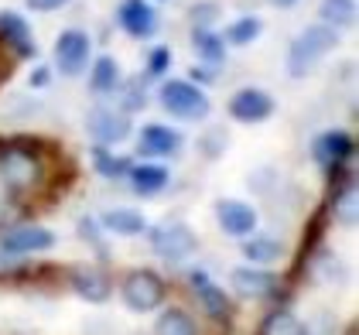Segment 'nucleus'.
Here are the masks:
<instances>
[{
  "instance_id": "nucleus-21",
  "label": "nucleus",
  "mask_w": 359,
  "mask_h": 335,
  "mask_svg": "<svg viewBox=\"0 0 359 335\" xmlns=\"http://www.w3.org/2000/svg\"><path fill=\"white\" fill-rule=\"evenodd\" d=\"M192 284H195V291L202 294V305H205V311H209V315L222 318V315L229 311L226 291H222V287H216V284L209 280V274H205V271H192Z\"/></svg>"
},
{
  "instance_id": "nucleus-7",
  "label": "nucleus",
  "mask_w": 359,
  "mask_h": 335,
  "mask_svg": "<svg viewBox=\"0 0 359 335\" xmlns=\"http://www.w3.org/2000/svg\"><path fill=\"white\" fill-rule=\"evenodd\" d=\"M55 247V233L45 226H14L4 233L0 240V253L4 257H25V253H41Z\"/></svg>"
},
{
  "instance_id": "nucleus-11",
  "label": "nucleus",
  "mask_w": 359,
  "mask_h": 335,
  "mask_svg": "<svg viewBox=\"0 0 359 335\" xmlns=\"http://www.w3.org/2000/svg\"><path fill=\"white\" fill-rule=\"evenodd\" d=\"M182 151V134L165 123H147L137 134V154L140 158H171Z\"/></svg>"
},
{
  "instance_id": "nucleus-6",
  "label": "nucleus",
  "mask_w": 359,
  "mask_h": 335,
  "mask_svg": "<svg viewBox=\"0 0 359 335\" xmlns=\"http://www.w3.org/2000/svg\"><path fill=\"white\" fill-rule=\"evenodd\" d=\"M123 301L130 311H154L165 301V280L154 271H134L123 280Z\"/></svg>"
},
{
  "instance_id": "nucleus-10",
  "label": "nucleus",
  "mask_w": 359,
  "mask_h": 335,
  "mask_svg": "<svg viewBox=\"0 0 359 335\" xmlns=\"http://www.w3.org/2000/svg\"><path fill=\"white\" fill-rule=\"evenodd\" d=\"M116 25L127 31L130 38H151L158 31V11L147 0H120Z\"/></svg>"
},
{
  "instance_id": "nucleus-24",
  "label": "nucleus",
  "mask_w": 359,
  "mask_h": 335,
  "mask_svg": "<svg viewBox=\"0 0 359 335\" xmlns=\"http://www.w3.org/2000/svg\"><path fill=\"white\" fill-rule=\"evenodd\" d=\"M158 335H198L192 315L182 308H168L165 315L158 318Z\"/></svg>"
},
{
  "instance_id": "nucleus-5",
  "label": "nucleus",
  "mask_w": 359,
  "mask_h": 335,
  "mask_svg": "<svg viewBox=\"0 0 359 335\" xmlns=\"http://www.w3.org/2000/svg\"><path fill=\"white\" fill-rule=\"evenodd\" d=\"M86 130L100 147H107V144H120V140L130 137L134 123H130V113H120L113 107H96L86 116Z\"/></svg>"
},
{
  "instance_id": "nucleus-16",
  "label": "nucleus",
  "mask_w": 359,
  "mask_h": 335,
  "mask_svg": "<svg viewBox=\"0 0 359 335\" xmlns=\"http://www.w3.org/2000/svg\"><path fill=\"white\" fill-rule=\"evenodd\" d=\"M72 287H76V294H79L83 301H93V305H103L113 291L110 278H107L103 271H93V267L76 271V274H72Z\"/></svg>"
},
{
  "instance_id": "nucleus-27",
  "label": "nucleus",
  "mask_w": 359,
  "mask_h": 335,
  "mask_svg": "<svg viewBox=\"0 0 359 335\" xmlns=\"http://www.w3.org/2000/svg\"><path fill=\"white\" fill-rule=\"evenodd\" d=\"M93 165H96V171L103 175V178H120V175H127L130 171V161L127 158H113V154H107L103 147H96L93 151Z\"/></svg>"
},
{
  "instance_id": "nucleus-20",
  "label": "nucleus",
  "mask_w": 359,
  "mask_h": 335,
  "mask_svg": "<svg viewBox=\"0 0 359 335\" xmlns=\"http://www.w3.org/2000/svg\"><path fill=\"white\" fill-rule=\"evenodd\" d=\"M130 185L137 196H158L168 185V171L161 165H134L130 168Z\"/></svg>"
},
{
  "instance_id": "nucleus-19",
  "label": "nucleus",
  "mask_w": 359,
  "mask_h": 335,
  "mask_svg": "<svg viewBox=\"0 0 359 335\" xmlns=\"http://www.w3.org/2000/svg\"><path fill=\"white\" fill-rule=\"evenodd\" d=\"M100 223L107 226L110 233H116V236H137V233L147 229V219L140 216L137 209H110V212H103Z\"/></svg>"
},
{
  "instance_id": "nucleus-22",
  "label": "nucleus",
  "mask_w": 359,
  "mask_h": 335,
  "mask_svg": "<svg viewBox=\"0 0 359 335\" xmlns=\"http://www.w3.org/2000/svg\"><path fill=\"white\" fill-rule=\"evenodd\" d=\"M322 25L346 31L356 25V0H322Z\"/></svg>"
},
{
  "instance_id": "nucleus-15",
  "label": "nucleus",
  "mask_w": 359,
  "mask_h": 335,
  "mask_svg": "<svg viewBox=\"0 0 359 335\" xmlns=\"http://www.w3.org/2000/svg\"><path fill=\"white\" fill-rule=\"evenodd\" d=\"M233 287L243 298H267V294H274L277 280L271 271H260V267H236L233 271Z\"/></svg>"
},
{
  "instance_id": "nucleus-25",
  "label": "nucleus",
  "mask_w": 359,
  "mask_h": 335,
  "mask_svg": "<svg viewBox=\"0 0 359 335\" xmlns=\"http://www.w3.org/2000/svg\"><path fill=\"white\" fill-rule=\"evenodd\" d=\"M280 243L271 240V236H257V240H247L243 243V257H247L250 264H274L280 260Z\"/></svg>"
},
{
  "instance_id": "nucleus-18",
  "label": "nucleus",
  "mask_w": 359,
  "mask_h": 335,
  "mask_svg": "<svg viewBox=\"0 0 359 335\" xmlns=\"http://www.w3.org/2000/svg\"><path fill=\"white\" fill-rule=\"evenodd\" d=\"M192 48L202 58V65H222L226 58V41L212 28H192Z\"/></svg>"
},
{
  "instance_id": "nucleus-29",
  "label": "nucleus",
  "mask_w": 359,
  "mask_h": 335,
  "mask_svg": "<svg viewBox=\"0 0 359 335\" xmlns=\"http://www.w3.org/2000/svg\"><path fill=\"white\" fill-rule=\"evenodd\" d=\"M168 65H171V48L168 45H154L151 52H147V65H144V72L151 76V79H158V76H165Z\"/></svg>"
},
{
  "instance_id": "nucleus-2",
  "label": "nucleus",
  "mask_w": 359,
  "mask_h": 335,
  "mask_svg": "<svg viewBox=\"0 0 359 335\" xmlns=\"http://www.w3.org/2000/svg\"><path fill=\"white\" fill-rule=\"evenodd\" d=\"M158 100H161V107H165L171 116H178V120H205L209 110H212V103H209V96L198 89L195 83L189 79H168L161 83V93H158Z\"/></svg>"
},
{
  "instance_id": "nucleus-13",
  "label": "nucleus",
  "mask_w": 359,
  "mask_h": 335,
  "mask_svg": "<svg viewBox=\"0 0 359 335\" xmlns=\"http://www.w3.org/2000/svg\"><path fill=\"white\" fill-rule=\"evenodd\" d=\"M0 41H7L11 52H14L18 58H34L38 55L28 21H25L18 11H0Z\"/></svg>"
},
{
  "instance_id": "nucleus-12",
  "label": "nucleus",
  "mask_w": 359,
  "mask_h": 335,
  "mask_svg": "<svg viewBox=\"0 0 359 335\" xmlns=\"http://www.w3.org/2000/svg\"><path fill=\"white\" fill-rule=\"evenodd\" d=\"M216 219L219 229L229 236H250L257 229V209L240 202V198H219L216 202Z\"/></svg>"
},
{
  "instance_id": "nucleus-30",
  "label": "nucleus",
  "mask_w": 359,
  "mask_h": 335,
  "mask_svg": "<svg viewBox=\"0 0 359 335\" xmlns=\"http://www.w3.org/2000/svg\"><path fill=\"white\" fill-rule=\"evenodd\" d=\"M216 69L219 65H195L192 72H189V83H212L216 79Z\"/></svg>"
},
{
  "instance_id": "nucleus-4",
  "label": "nucleus",
  "mask_w": 359,
  "mask_h": 335,
  "mask_svg": "<svg viewBox=\"0 0 359 335\" xmlns=\"http://www.w3.org/2000/svg\"><path fill=\"white\" fill-rule=\"evenodd\" d=\"M55 69L62 76H83L86 65H89V58H93V41H89V34L79 28H65L62 34L55 38Z\"/></svg>"
},
{
  "instance_id": "nucleus-9",
  "label": "nucleus",
  "mask_w": 359,
  "mask_h": 335,
  "mask_svg": "<svg viewBox=\"0 0 359 335\" xmlns=\"http://www.w3.org/2000/svg\"><path fill=\"white\" fill-rule=\"evenodd\" d=\"M271 113H274L271 93H264V89H257V86L240 89V93L229 100V116H233L236 123H264Z\"/></svg>"
},
{
  "instance_id": "nucleus-28",
  "label": "nucleus",
  "mask_w": 359,
  "mask_h": 335,
  "mask_svg": "<svg viewBox=\"0 0 359 335\" xmlns=\"http://www.w3.org/2000/svg\"><path fill=\"white\" fill-rule=\"evenodd\" d=\"M219 18H222V7L219 4H212V0H202V4L189 7V21H192V28H216Z\"/></svg>"
},
{
  "instance_id": "nucleus-33",
  "label": "nucleus",
  "mask_w": 359,
  "mask_h": 335,
  "mask_svg": "<svg viewBox=\"0 0 359 335\" xmlns=\"http://www.w3.org/2000/svg\"><path fill=\"white\" fill-rule=\"evenodd\" d=\"M271 4H277V7H294L298 0H271Z\"/></svg>"
},
{
  "instance_id": "nucleus-32",
  "label": "nucleus",
  "mask_w": 359,
  "mask_h": 335,
  "mask_svg": "<svg viewBox=\"0 0 359 335\" xmlns=\"http://www.w3.org/2000/svg\"><path fill=\"white\" fill-rule=\"evenodd\" d=\"M48 79H52V69H48V65H38V69H34V72H31V89H45V86H48Z\"/></svg>"
},
{
  "instance_id": "nucleus-17",
  "label": "nucleus",
  "mask_w": 359,
  "mask_h": 335,
  "mask_svg": "<svg viewBox=\"0 0 359 335\" xmlns=\"http://www.w3.org/2000/svg\"><path fill=\"white\" fill-rule=\"evenodd\" d=\"M89 89L96 96H110L120 89V65L113 55H100L93 62V72H89Z\"/></svg>"
},
{
  "instance_id": "nucleus-3",
  "label": "nucleus",
  "mask_w": 359,
  "mask_h": 335,
  "mask_svg": "<svg viewBox=\"0 0 359 335\" xmlns=\"http://www.w3.org/2000/svg\"><path fill=\"white\" fill-rule=\"evenodd\" d=\"M147 243H151V250L158 253L161 260H171V264H178V260H189L198 247V236L192 233V226L182 223V219H168L161 226H151L147 229Z\"/></svg>"
},
{
  "instance_id": "nucleus-31",
  "label": "nucleus",
  "mask_w": 359,
  "mask_h": 335,
  "mask_svg": "<svg viewBox=\"0 0 359 335\" xmlns=\"http://www.w3.org/2000/svg\"><path fill=\"white\" fill-rule=\"evenodd\" d=\"M69 0H28L31 11H38V14H52V11H62Z\"/></svg>"
},
{
  "instance_id": "nucleus-8",
  "label": "nucleus",
  "mask_w": 359,
  "mask_h": 335,
  "mask_svg": "<svg viewBox=\"0 0 359 335\" xmlns=\"http://www.w3.org/2000/svg\"><path fill=\"white\" fill-rule=\"evenodd\" d=\"M38 175H41V165H38V158L28 154V151L11 147V151L0 154V182H4L7 189H31V185L38 182Z\"/></svg>"
},
{
  "instance_id": "nucleus-23",
  "label": "nucleus",
  "mask_w": 359,
  "mask_h": 335,
  "mask_svg": "<svg viewBox=\"0 0 359 335\" xmlns=\"http://www.w3.org/2000/svg\"><path fill=\"white\" fill-rule=\"evenodd\" d=\"M260 31H264L260 18H236L229 28L222 31V41L233 45V48H243V45H250V41L260 38Z\"/></svg>"
},
{
  "instance_id": "nucleus-1",
  "label": "nucleus",
  "mask_w": 359,
  "mask_h": 335,
  "mask_svg": "<svg viewBox=\"0 0 359 335\" xmlns=\"http://www.w3.org/2000/svg\"><path fill=\"white\" fill-rule=\"evenodd\" d=\"M339 45V31L329 25H308V28L291 41V52H287V72L294 79L311 76V69L318 65V58L329 55L332 48Z\"/></svg>"
},
{
  "instance_id": "nucleus-14",
  "label": "nucleus",
  "mask_w": 359,
  "mask_h": 335,
  "mask_svg": "<svg viewBox=\"0 0 359 335\" xmlns=\"http://www.w3.org/2000/svg\"><path fill=\"white\" fill-rule=\"evenodd\" d=\"M311 154H315V161H318V165H325V168L342 165V161H349V158H353V137H349L346 130H325V134H318V137H315Z\"/></svg>"
},
{
  "instance_id": "nucleus-26",
  "label": "nucleus",
  "mask_w": 359,
  "mask_h": 335,
  "mask_svg": "<svg viewBox=\"0 0 359 335\" xmlns=\"http://www.w3.org/2000/svg\"><path fill=\"white\" fill-rule=\"evenodd\" d=\"M260 335H304V325L291 315V311H274V315L264 318Z\"/></svg>"
}]
</instances>
